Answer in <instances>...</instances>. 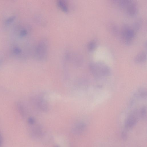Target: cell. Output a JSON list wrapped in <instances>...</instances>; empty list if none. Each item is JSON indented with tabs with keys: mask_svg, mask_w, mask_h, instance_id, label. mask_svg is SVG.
<instances>
[{
	"mask_svg": "<svg viewBox=\"0 0 147 147\" xmlns=\"http://www.w3.org/2000/svg\"><path fill=\"white\" fill-rule=\"evenodd\" d=\"M90 71L94 76L102 78L109 76L111 73L109 67L105 63L97 61L91 63L89 65Z\"/></svg>",
	"mask_w": 147,
	"mask_h": 147,
	"instance_id": "cell-1",
	"label": "cell"
},
{
	"mask_svg": "<svg viewBox=\"0 0 147 147\" xmlns=\"http://www.w3.org/2000/svg\"><path fill=\"white\" fill-rule=\"evenodd\" d=\"M140 116L139 113L135 110L131 112L127 118L125 123V128L127 129L133 128L138 122Z\"/></svg>",
	"mask_w": 147,
	"mask_h": 147,
	"instance_id": "cell-2",
	"label": "cell"
},
{
	"mask_svg": "<svg viewBox=\"0 0 147 147\" xmlns=\"http://www.w3.org/2000/svg\"><path fill=\"white\" fill-rule=\"evenodd\" d=\"M122 36L126 44H130L135 35V31L133 29L127 26H124L121 32Z\"/></svg>",
	"mask_w": 147,
	"mask_h": 147,
	"instance_id": "cell-3",
	"label": "cell"
},
{
	"mask_svg": "<svg viewBox=\"0 0 147 147\" xmlns=\"http://www.w3.org/2000/svg\"><path fill=\"white\" fill-rule=\"evenodd\" d=\"M125 8L127 13L130 16H134L137 13V6L136 3L132 0Z\"/></svg>",
	"mask_w": 147,
	"mask_h": 147,
	"instance_id": "cell-4",
	"label": "cell"
},
{
	"mask_svg": "<svg viewBox=\"0 0 147 147\" xmlns=\"http://www.w3.org/2000/svg\"><path fill=\"white\" fill-rule=\"evenodd\" d=\"M146 54L144 51L139 52L135 56L134 61L137 63H141L144 62L146 59Z\"/></svg>",
	"mask_w": 147,
	"mask_h": 147,
	"instance_id": "cell-5",
	"label": "cell"
},
{
	"mask_svg": "<svg viewBox=\"0 0 147 147\" xmlns=\"http://www.w3.org/2000/svg\"><path fill=\"white\" fill-rule=\"evenodd\" d=\"M38 107L43 111L47 112L49 110V106L47 101L44 99L39 98L37 101Z\"/></svg>",
	"mask_w": 147,
	"mask_h": 147,
	"instance_id": "cell-6",
	"label": "cell"
},
{
	"mask_svg": "<svg viewBox=\"0 0 147 147\" xmlns=\"http://www.w3.org/2000/svg\"><path fill=\"white\" fill-rule=\"evenodd\" d=\"M86 125L83 122H80L77 124L76 126V131L78 133H81L83 132L86 129Z\"/></svg>",
	"mask_w": 147,
	"mask_h": 147,
	"instance_id": "cell-7",
	"label": "cell"
},
{
	"mask_svg": "<svg viewBox=\"0 0 147 147\" xmlns=\"http://www.w3.org/2000/svg\"><path fill=\"white\" fill-rule=\"evenodd\" d=\"M139 115L140 117L145 119L146 118L147 108L145 106L142 107L140 110Z\"/></svg>",
	"mask_w": 147,
	"mask_h": 147,
	"instance_id": "cell-8",
	"label": "cell"
},
{
	"mask_svg": "<svg viewBox=\"0 0 147 147\" xmlns=\"http://www.w3.org/2000/svg\"><path fill=\"white\" fill-rule=\"evenodd\" d=\"M131 0H120L118 1V4L121 7L125 8Z\"/></svg>",
	"mask_w": 147,
	"mask_h": 147,
	"instance_id": "cell-9",
	"label": "cell"
},
{
	"mask_svg": "<svg viewBox=\"0 0 147 147\" xmlns=\"http://www.w3.org/2000/svg\"><path fill=\"white\" fill-rule=\"evenodd\" d=\"M96 43L94 40L90 42L88 45V49L90 51H94L96 48Z\"/></svg>",
	"mask_w": 147,
	"mask_h": 147,
	"instance_id": "cell-10",
	"label": "cell"
},
{
	"mask_svg": "<svg viewBox=\"0 0 147 147\" xmlns=\"http://www.w3.org/2000/svg\"><path fill=\"white\" fill-rule=\"evenodd\" d=\"M142 24V20L141 19H138L134 23L133 27L135 30H138Z\"/></svg>",
	"mask_w": 147,
	"mask_h": 147,
	"instance_id": "cell-11",
	"label": "cell"
},
{
	"mask_svg": "<svg viewBox=\"0 0 147 147\" xmlns=\"http://www.w3.org/2000/svg\"><path fill=\"white\" fill-rule=\"evenodd\" d=\"M121 138L123 140H126L127 137V134L125 130L122 131L121 133Z\"/></svg>",
	"mask_w": 147,
	"mask_h": 147,
	"instance_id": "cell-12",
	"label": "cell"
},
{
	"mask_svg": "<svg viewBox=\"0 0 147 147\" xmlns=\"http://www.w3.org/2000/svg\"><path fill=\"white\" fill-rule=\"evenodd\" d=\"M139 95L142 98H144L146 96V92L144 90H141L140 92Z\"/></svg>",
	"mask_w": 147,
	"mask_h": 147,
	"instance_id": "cell-13",
	"label": "cell"
},
{
	"mask_svg": "<svg viewBox=\"0 0 147 147\" xmlns=\"http://www.w3.org/2000/svg\"><path fill=\"white\" fill-rule=\"evenodd\" d=\"M28 123L30 125L33 124L35 122L34 119L32 117H30L28 118Z\"/></svg>",
	"mask_w": 147,
	"mask_h": 147,
	"instance_id": "cell-14",
	"label": "cell"
},
{
	"mask_svg": "<svg viewBox=\"0 0 147 147\" xmlns=\"http://www.w3.org/2000/svg\"><path fill=\"white\" fill-rule=\"evenodd\" d=\"M55 147H59L58 146H55Z\"/></svg>",
	"mask_w": 147,
	"mask_h": 147,
	"instance_id": "cell-15",
	"label": "cell"
}]
</instances>
